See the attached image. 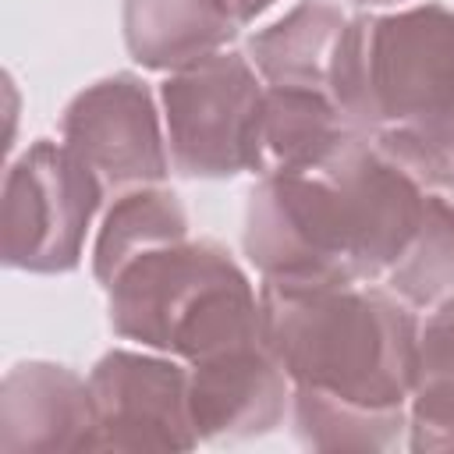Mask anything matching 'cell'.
I'll use <instances>...</instances> for the list:
<instances>
[{"mask_svg":"<svg viewBox=\"0 0 454 454\" xmlns=\"http://www.w3.org/2000/svg\"><path fill=\"white\" fill-rule=\"evenodd\" d=\"M262 344L291 380L294 433L312 450H387L408 429L419 323L372 284L262 280Z\"/></svg>","mask_w":454,"mask_h":454,"instance_id":"cell-1","label":"cell"},{"mask_svg":"<svg viewBox=\"0 0 454 454\" xmlns=\"http://www.w3.org/2000/svg\"><path fill=\"white\" fill-rule=\"evenodd\" d=\"M330 96L358 131L454 195V11L348 18Z\"/></svg>","mask_w":454,"mask_h":454,"instance_id":"cell-2","label":"cell"},{"mask_svg":"<svg viewBox=\"0 0 454 454\" xmlns=\"http://www.w3.org/2000/svg\"><path fill=\"white\" fill-rule=\"evenodd\" d=\"M103 291L117 337L188 365L262 340V301L216 241L177 238L145 248Z\"/></svg>","mask_w":454,"mask_h":454,"instance_id":"cell-3","label":"cell"},{"mask_svg":"<svg viewBox=\"0 0 454 454\" xmlns=\"http://www.w3.org/2000/svg\"><path fill=\"white\" fill-rule=\"evenodd\" d=\"M241 245L273 284H365L348 199L323 167L262 174L245 206Z\"/></svg>","mask_w":454,"mask_h":454,"instance_id":"cell-4","label":"cell"},{"mask_svg":"<svg viewBox=\"0 0 454 454\" xmlns=\"http://www.w3.org/2000/svg\"><path fill=\"white\" fill-rule=\"evenodd\" d=\"M262 92L252 60L231 50L170 71L160 103L174 170L206 181L259 174Z\"/></svg>","mask_w":454,"mask_h":454,"instance_id":"cell-5","label":"cell"},{"mask_svg":"<svg viewBox=\"0 0 454 454\" xmlns=\"http://www.w3.org/2000/svg\"><path fill=\"white\" fill-rule=\"evenodd\" d=\"M103 181L64 142H32L4 177L0 255L25 273H71L99 209Z\"/></svg>","mask_w":454,"mask_h":454,"instance_id":"cell-6","label":"cell"},{"mask_svg":"<svg viewBox=\"0 0 454 454\" xmlns=\"http://www.w3.org/2000/svg\"><path fill=\"white\" fill-rule=\"evenodd\" d=\"M96 411L89 450H192L199 433L188 411V369L160 355L106 351L89 372Z\"/></svg>","mask_w":454,"mask_h":454,"instance_id":"cell-7","label":"cell"},{"mask_svg":"<svg viewBox=\"0 0 454 454\" xmlns=\"http://www.w3.org/2000/svg\"><path fill=\"white\" fill-rule=\"evenodd\" d=\"M60 138L96 170L103 188L156 184L170 167L156 99L138 74H110L82 89L64 106Z\"/></svg>","mask_w":454,"mask_h":454,"instance_id":"cell-8","label":"cell"},{"mask_svg":"<svg viewBox=\"0 0 454 454\" xmlns=\"http://www.w3.org/2000/svg\"><path fill=\"white\" fill-rule=\"evenodd\" d=\"M291 404V380L262 340L188 365V411L199 440H248L277 429Z\"/></svg>","mask_w":454,"mask_h":454,"instance_id":"cell-9","label":"cell"},{"mask_svg":"<svg viewBox=\"0 0 454 454\" xmlns=\"http://www.w3.org/2000/svg\"><path fill=\"white\" fill-rule=\"evenodd\" d=\"M96 429L89 380L57 362H21L0 383V450H89Z\"/></svg>","mask_w":454,"mask_h":454,"instance_id":"cell-10","label":"cell"},{"mask_svg":"<svg viewBox=\"0 0 454 454\" xmlns=\"http://www.w3.org/2000/svg\"><path fill=\"white\" fill-rule=\"evenodd\" d=\"M121 21L131 60L149 71H181L220 53L238 32L223 0H124Z\"/></svg>","mask_w":454,"mask_h":454,"instance_id":"cell-11","label":"cell"},{"mask_svg":"<svg viewBox=\"0 0 454 454\" xmlns=\"http://www.w3.org/2000/svg\"><path fill=\"white\" fill-rule=\"evenodd\" d=\"M358 128L326 89L266 85L259 117V174L323 167Z\"/></svg>","mask_w":454,"mask_h":454,"instance_id":"cell-12","label":"cell"},{"mask_svg":"<svg viewBox=\"0 0 454 454\" xmlns=\"http://www.w3.org/2000/svg\"><path fill=\"white\" fill-rule=\"evenodd\" d=\"M344 28L348 18L333 0H301L280 21L252 35L248 60L270 85L330 92V71Z\"/></svg>","mask_w":454,"mask_h":454,"instance_id":"cell-13","label":"cell"},{"mask_svg":"<svg viewBox=\"0 0 454 454\" xmlns=\"http://www.w3.org/2000/svg\"><path fill=\"white\" fill-rule=\"evenodd\" d=\"M408 447L419 454L454 450V298L433 305V316L419 330Z\"/></svg>","mask_w":454,"mask_h":454,"instance_id":"cell-14","label":"cell"},{"mask_svg":"<svg viewBox=\"0 0 454 454\" xmlns=\"http://www.w3.org/2000/svg\"><path fill=\"white\" fill-rule=\"evenodd\" d=\"M177 238H188V213H184L181 199L174 192L153 188V184L131 188L110 206L99 234H96L92 273L106 287L110 277L128 259H135L138 252L156 248L163 241H177Z\"/></svg>","mask_w":454,"mask_h":454,"instance_id":"cell-15","label":"cell"},{"mask_svg":"<svg viewBox=\"0 0 454 454\" xmlns=\"http://www.w3.org/2000/svg\"><path fill=\"white\" fill-rule=\"evenodd\" d=\"M227 7H231V14L238 18V25H245V21H252V18H259L266 7H273L277 0H223Z\"/></svg>","mask_w":454,"mask_h":454,"instance_id":"cell-16","label":"cell"},{"mask_svg":"<svg viewBox=\"0 0 454 454\" xmlns=\"http://www.w3.org/2000/svg\"><path fill=\"white\" fill-rule=\"evenodd\" d=\"M365 4H394V0H365Z\"/></svg>","mask_w":454,"mask_h":454,"instance_id":"cell-17","label":"cell"}]
</instances>
